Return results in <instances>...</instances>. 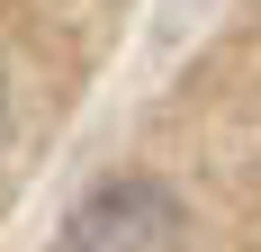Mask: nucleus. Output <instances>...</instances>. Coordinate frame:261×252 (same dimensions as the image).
<instances>
[{"instance_id": "obj_1", "label": "nucleus", "mask_w": 261, "mask_h": 252, "mask_svg": "<svg viewBox=\"0 0 261 252\" xmlns=\"http://www.w3.org/2000/svg\"><path fill=\"white\" fill-rule=\"evenodd\" d=\"M63 252H180V198L144 171L99 180L63 216Z\"/></svg>"}, {"instance_id": "obj_2", "label": "nucleus", "mask_w": 261, "mask_h": 252, "mask_svg": "<svg viewBox=\"0 0 261 252\" xmlns=\"http://www.w3.org/2000/svg\"><path fill=\"white\" fill-rule=\"evenodd\" d=\"M0 108H9V90H0Z\"/></svg>"}]
</instances>
